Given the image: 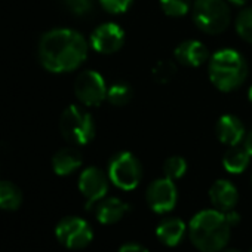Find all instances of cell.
Wrapping results in <instances>:
<instances>
[{
  "instance_id": "15",
  "label": "cell",
  "mask_w": 252,
  "mask_h": 252,
  "mask_svg": "<svg viewBox=\"0 0 252 252\" xmlns=\"http://www.w3.org/2000/svg\"><path fill=\"white\" fill-rule=\"evenodd\" d=\"M131 205L119 197H104L95 205V217L104 225L119 222L131 211Z\"/></svg>"
},
{
  "instance_id": "10",
  "label": "cell",
  "mask_w": 252,
  "mask_h": 252,
  "mask_svg": "<svg viewBox=\"0 0 252 252\" xmlns=\"http://www.w3.org/2000/svg\"><path fill=\"white\" fill-rule=\"evenodd\" d=\"M108 183V175L96 166H89L82 171L79 177V190L86 200V209H91L107 196Z\"/></svg>"
},
{
  "instance_id": "31",
  "label": "cell",
  "mask_w": 252,
  "mask_h": 252,
  "mask_svg": "<svg viewBox=\"0 0 252 252\" xmlns=\"http://www.w3.org/2000/svg\"><path fill=\"white\" fill-rule=\"evenodd\" d=\"M220 252H242V251H239L237 248H228V246H225V248H222Z\"/></svg>"
},
{
  "instance_id": "16",
  "label": "cell",
  "mask_w": 252,
  "mask_h": 252,
  "mask_svg": "<svg viewBox=\"0 0 252 252\" xmlns=\"http://www.w3.org/2000/svg\"><path fill=\"white\" fill-rule=\"evenodd\" d=\"M189 231V225L177 217H168L163 218L158 227H156V236L158 239L169 248H174L180 245L184 239V236Z\"/></svg>"
},
{
  "instance_id": "30",
  "label": "cell",
  "mask_w": 252,
  "mask_h": 252,
  "mask_svg": "<svg viewBox=\"0 0 252 252\" xmlns=\"http://www.w3.org/2000/svg\"><path fill=\"white\" fill-rule=\"evenodd\" d=\"M228 2L231 3V5H234V6H243L248 0H228Z\"/></svg>"
},
{
  "instance_id": "12",
  "label": "cell",
  "mask_w": 252,
  "mask_h": 252,
  "mask_svg": "<svg viewBox=\"0 0 252 252\" xmlns=\"http://www.w3.org/2000/svg\"><path fill=\"white\" fill-rule=\"evenodd\" d=\"M215 135L220 143L228 147L239 146L245 140L246 131L242 120L234 114H224L218 119L215 125Z\"/></svg>"
},
{
  "instance_id": "2",
  "label": "cell",
  "mask_w": 252,
  "mask_h": 252,
  "mask_svg": "<svg viewBox=\"0 0 252 252\" xmlns=\"http://www.w3.org/2000/svg\"><path fill=\"white\" fill-rule=\"evenodd\" d=\"M231 227L218 209L199 211L189 222V237L200 252H220L228 245Z\"/></svg>"
},
{
  "instance_id": "26",
  "label": "cell",
  "mask_w": 252,
  "mask_h": 252,
  "mask_svg": "<svg viewBox=\"0 0 252 252\" xmlns=\"http://www.w3.org/2000/svg\"><path fill=\"white\" fill-rule=\"evenodd\" d=\"M98 2L105 12L111 15H119L128 11L132 6L134 0H98Z\"/></svg>"
},
{
  "instance_id": "21",
  "label": "cell",
  "mask_w": 252,
  "mask_h": 252,
  "mask_svg": "<svg viewBox=\"0 0 252 252\" xmlns=\"http://www.w3.org/2000/svg\"><path fill=\"white\" fill-rule=\"evenodd\" d=\"M187 172V162L181 156H171L163 163V174L171 180H180Z\"/></svg>"
},
{
  "instance_id": "3",
  "label": "cell",
  "mask_w": 252,
  "mask_h": 252,
  "mask_svg": "<svg viewBox=\"0 0 252 252\" xmlns=\"http://www.w3.org/2000/svg\"><path fill=\"white\" fill-rule=\"evenodd\" d=\"M208 74L212 85L221 92H231L243 85L248 77L245 57L231 48H222L208 61Z\"/></svg>"
},
{
  "instance_id": "24",
  "label": "cell",
  "mask_w": 252,
  "mask_h": 252,
  "mask_svg": "<svg viewBox=\"0 0 252 252\" xmlns=\"http://www.w3.org/2000/svg\"><path fill=\"white\" fill-rule=\"evenodd\" d=\"M177 73V65L172 61H159L155 67H153V79L158 83H168L172 80V77Z\"/></svg>"
},
{
  "instance_id": "18",
  "label": "cell",
  "mask_w": 252,
  "mask_h": 252,
  "mask_svg": "<svg viewBox=\"0 0 252 252\" xmlns=\"http://www.w3.org/2000/svg\"><path fill=\"white\" fill-rule=\"evenodd\" d=\"M249 162H251L249 153L246 152L245 147H239V146L230 147L224 153V156H222V166H224V169L228 174H233V175L245 172L248 165H249Z\"/></svg>"
},
{
  "instance_id": "6",
  "label": "cell",
  "mask_w": 252,
  "mask_h": 252,
  "mask_svg": "<svg viewBox=\"0 0 252 252\" xmlns=\"http://www.w3.org/2000/svg\"><path fill=\"white\" fill-rule=\"evenodd\" d=\"M107 175L110 183L120 190H135L143 180V166L131 152H119L108 160Z\"/></svg>"
},
{
  "instance_id": "17",
  "label": "cell",
  "mask_w": 252,
  "mask_h": 252,
  "mask_svg": "<svg viewBox=\"0 0 252 252\" xmlns=\"http://www.w3.org/2000/svg\"><path fill=\"white\" fill-rule=\"evenodd\" d=\"M83 163L82 153L74 147L60 149L52 158V169L60 177H67L76 172Z\"/></svg>"
},
{
  "instance_id": "7",
  "label": "cell",
  "mask_w": 252,
  "mask_h": 252,
  "mask_svg": "<svg viewBox=\"0 0 252 252\" xmlns=\"http://www.w3.org/2000/svg\"><path fill=\"white\" fill-rule=\"evenodd\" d=\"M55 236L58 242L68 248V249H83L86 248L92 239L94 231L88 221H85L80 217H64L55 227Z\"/></svg>"
},
{
  "instance_id": "28",
  "label": "cell",
  "mask_w": 252,
  "mask_h": 252,
  "mask_svg": "<svg viewBox=\"0 0 252 252\" xmlns=\"http://www.w3.org/2000/svg\"><path fill=\"white\" fill-rule=\"evenodd\" d=\"M224 215H225V220H227V222L230 224L231 228L236 227V225H239V222H240V215H239V212H236L234 209H230V211H225Z\"/></svg>"
},
{
  "instance_id": "14",
  "label": "cell",
  "mask_w": 252,
  "mask_h": 252,
  "mask_svg": "<svg viewBox=\"0 0 252 252\" xmlns=\"http://www.w3.org/2000/svg\"><path fill=\"white\" fill-rule=\"evenodd\" d=\"M174 58L181 65L200 67L202 64L209 61V52L206 46L199 40H184L175 48Z\"/></svg>"
},
{
  "instance_id": "22",
  "label": "cell",
  "mask_w": 252,
  "mask_h": 252,
  "mask_svg": "<svg viewBox=\"0 0 252 252\" xmlns=\"http://www.w3.org/2000/svg\"><path fill=\"white\" fill-rule=\"evenodd\" d=\"M162 11L168 15V17H184L190 12L191 8V2L190 0H159Z\"/></svg>"
},
{
  "instance_id": "23",
  "label": "cell",
  "mask_w": 252,
  "mask_h": 252,
  "mask_svg": "<svg viewBox=\"0 0 252 252\" xmlns=\"http://www.w3.org/2000/svg\"><path fill=\"white\" fill-rule=\"evenodd\" d=\"M236 32L242 37V40L252 43V8H246L237 15Z\"/></svg>"
},
{
  "instance_id": "1",
  "label": "cell",
  "mask_w": 252,
  "mask_h": 252,
  "mask_svg": "<svg viewBox=\"0 0 252 252\" xmlns=\"http://www.w3.org/2000/svg\"><path fill=\"white\" fill-rule=\"evenodd\" d=\"M88 48L86 39L79 32L54 29L40 37L37 55L45 70L55 74L70 73L85 63Z\"/></svg>"
},
{
  "instance_id": "5",
  "label": "cell",
  "mask_w": 252,
  "mask_h": 252,
  "mask_svg": "<svg viewBox=\"0 0 252 252\" xmlns=\"http://www.w3.org/2000/svg\"><path fill=\"white\" fill-rule=\"evenodd\" d=\"M60 132L70 144H89L95 137V123L91 113L80 105H68L60 117Z\"/></svg>"
},
{
  "instance_id": "32",
  "label": "cell",
  "mask_w": 252,
  "mask_h": 252,
  "mask_svg": "<svg viewBox=\"0 0 252 252\" xmlns=\"http://www.w3.org/2000/svg\"><path fill=\"white\" fill-rule=\"evenodd\" d=\"M248 98H249V101L252 102V86H251L249 91H248Z\"/></svg>"
},
{
  "instance_id": "19",
  "label": "cell",
  "mask_w": 252,
  "mask_h": 252,
  "mask_svg": "<svg viewBox=\"0 0 252 252\" xmlns=\"http://www.w3.org/2000/svg\"><path fill=\"white\" fill-rule=\"evenodd\" d=\"M23 203L21 189L8 180L0 181V209L3 211H17Z\"/></svg>"
},
{
  "instance_id": "25",
  "label": "cell",
  "mask_w": 252,
  "mask_h": 252,
  "mask_svg": "<svg viewBox=\"0 0 252 252\" xmlns=\"http://www.w3.org/2000/svg\"><path fill=\"white\" fill-rule=\"evenodd\" d=\"M68 12L76 17H86L94 11L95 0H61Z\"/></svg>"
},
{
  "instance_id": "11",
  "label": "cell",
  "mask_w": 252,
  "mask_h": 252,
  "mask_svg": "<svg viewBox=\"0 0 252 252\" xmlns=\"http://www.w3.org/2000/svg\"><path fill=\"white\" fill-rule=\"evenodd\" d=\"M89 43L98 54H114L125 43V32L116 23H104L92 32Z\"/></svg>"
},
{
  "instance_id": "33",
  "label": "cell",
  "mask_w": 252,
  "mask_h": 252,
  "mask_svg": "<svg viewBox=\"0 0 252 252\" xmlns=\"http://www.w3.org/2000/svg\"><path fill=\"white\" fill-rule=\"evenodd\" d=\"M249 252H252V248H251V251H249Z\"/></svg>"
},
{
  "instance_id": "13",
  "label": "cell",
  "mask_w": 252,
  "mask_h": 252,
  "mask_svg": "<svg viewBox=\"0 0 252 252\" xmlns=\"http://www.w3.org/2000/svg\"><path fill=\"white\" fill-rule=\"evenodd\" d=\"M209 200L212 203V206L221 212L234 209L237 202H239V191L236 189V186L228 181V180H217L209 191Z\"/></svg>"
},
{
  "instance_id": "9",
  "label": "cell",
  "mask_w": 252,
  "mask_h": 252,
  "mask_svg": "<svg viewBox=\"0 0 252 252\" xmlns=\"http://www.w3.org/2000/svg\"><path fill=\"white\" fill-rule=\"evenodd\" d=\"M146 200L155 214H168L177 206L178 190L174 180L163 177L152 181L146 190Z\"/></svg>"
},
{
  "instance_id": "4",
  "label": "cell",
  "mask_w": 252,
  "mask_h": 252,
  "mask_svg": "<svg viewBox=\"0 0 252 252\" xmlns=\"http://www.w3.org/2000/svg\"><path fill=\"white\" fill-rule=\"evenodd\" d=\"M191 18L200 32L221 34L230 26V6L225 0H196L191 8Z\"/></svg>"
},
{
  "instance_id": "20",
  "label": "cell",
  "mask_w": 252,
  "mask_h": 252,
  "mask_svg": "<svg viewBox=\"0 0 252 252\" xmlns=\"http://www.w3.org/2000/svg\"><path fill=\"white\" fill-rule=\"evenodd\" d=\"M132 95H134V91H132V86L128 82H122V80L114 82L107 89V101L111 105H116V107L126 105L132 99Z\"/></svg>"
},
{
  "instance_id": "27",
  "label": "cell",
  "mask_w": 252,
  "mask_h": 252,
  "mask_svg": "<svg viewBox=\"0 0 252 252\" xmlns=\"http://www.w3.org/2000/svg\"><path fill=\"white\" fill-rule=\"evenodd\" d=\"M117 252H150L144 245L137 243V242H128V243H123Z\"/></svg>"
},
{
  "instance_id": "8",
  "label": "cell",
  "mask_w": 252,
  "mask_h": 252,
  "mask_svg": "<svg viewBox=\"0 0 252 252\" xmlns=\"http://www.w3.org/2000/svg\"><path fill=\"white\" fill-rule=\"evenodd\" d=\"M104 77L95 70L82 71L74 80V95L85 107H98L107 99Z\"/></svg>"
},
{
  "instance_id": "29",
  "label": "cell",
  "mask_w": 252,
  "mask_h": 252,
  "mask_svg": "<svg viewBox=\"0 0 252 252\" xmlns=\"http://www.w3.org/2000/svg\"><path fill=\"white\" fill-rule=\"evenodd\" d=\"M243 147L246 149V152L249 153V156L252 158V129L245 135V140H243Z\"/></svg>"
}]
</instances>
